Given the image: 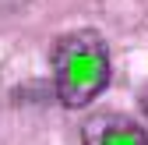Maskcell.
Instances as JSON below:
<instances>
[{"instance_id":"cell-2","label":"cell","mask_w":148,"mask_h":145,"mask_svg":"<svg viewBox=\"0 0 148 145\" xmlns=\"http://www.w3.org/2000/svg\"><path fill=\"white\" fill-rule=\"evenodd\" d=\"M85 145H148V131L123 113H95L81 128Z\"/></svg>"},{"instance_id":"cell-1","label":"cell","mask_w":148,"mask_h":145,"mask_svg":"<svg viewBox=\"0 0 148 145\" xmlns=\"http://www.w3.org/2000/svg\"><path fill=\"white\" fill-rule=\"evenodd\" d=\"M53 85L67 110H81L109 85V50L92 28L67 32L53 43Z\"/></svg>"},{"instance_id":"cell-3","label":"cell","mask_w":148,"mask_h":145,"mask_svg":"<svg viewBox=\"0 0 148 145\" xmlns=\"http://www.w3.org/2000/svg\"><path fill=\"white\" fill-rule=\"evenodd\" d=\"M141 110H145V117H148V85L141 88Z\"/></svg>"}]
</instances>
